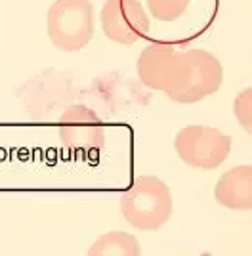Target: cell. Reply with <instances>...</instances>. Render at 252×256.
<instances>
[{
    "instance_id": "obj_1",
    "label": "cell",
    "mask_w": 252,
    "mask_h": 256,
    "mask_svg": "<svg viewBox=\"0 0 252 256\" xmlns=\"http://www.w3.org/2000/svg\"><path fill=\"white\" fill-rule=\"evenodd\" d=\"M224 84V67L216 56L206 50L178 52L164 94L176 104H197L216 94Z\"/></svg>"
},
{
    "instance_id": "obj_10",
    "label": "cell",
    "mask_w": 252,
    "mask_h": 256,
    "mask_svg": "<svg viewBox=\"0 0 252 256\" xmlns=\"http://www.w3.org/2000/svg\"><path fill=\"white\" fill-rule=\"evenodd\" d=\"M147 10L153 20L162 23H172L180 20L189 6V0H146Z\"/></svg>"
},
{
    "instance_id": "obj_6",
    "label": "cell",
    "mask_w": 252,
    "mask_h": 256,
    "mask_svg": "<svg viewBox=\"0 0 252 256\" xmlns=\"http://www.w3.org/2000/svg\"><path fill=\"white\" fill-rule=\"evenodd\" d=\"M60 140L71 151H96L105 146L104 120L94 109L71 106L60 118Z\"/></svg>"
},
{
    "instance_id": "obj_8",
    "label": "cell",
    "mask_w": 252,
    "mask_h": 256,
    "mask_svg": "<svg viewBox=\"0 0 252 256\" xmlns=\"http://www.w3.org/2000/svg\"><path fill=\"white\" fill-rule=\"evenodd\" d=\"M214 199L230 210L252 208V166L241 164L230 168L216 182Z\"/></svg>"
},
{
    "instance_id": "obj_7",
    "label": "cell",
    "mask_w": 252,
    "mask_h": 256,
    "mask_svg": "<svg viewBox=\"0 0 252 256\" xmlns=\"http://www.w3.org/2000/svg\"><path fill=\"white\" fill-rule=\"evenodd\" d=\"M178 48L170 42H153L146 46L138 58L136 71L140 82L151 90H164L168 76L178 56Z\"/></svg>"
},
{
    "instance_id": "obj_11",
    "label": "cell",
    "mask_w": 252,
    "mask_h": 256,
    "mask_svg": "<svg viewBox=\"0 0 252 256\" xmlns=\"http://www.w3.org/2000/svg\"><path fill=\"white\" fill-rule=\"evenodd\" d=\"M233 113L244 132H252V88H244L233 102Z\"/></svg>"
},
{
    "instance_id": "obj_2",
    "label": "cell",
    "mask_w": 252,
    "mask_h": 256,
    "mask_svg": "<svg viewBox=\"0 0 252 256\" xmlns=\"http://www.w3.org/2000/svg\"><path fill=\"white\" fill-rule=\"evenodd\" d=\"M172 192L157 176H138L120 195V212L140 232L160 230L172 216Z\"/></svg>"
},
{
    "instance_id": "obj_3",
    "label": "cell",
    "mask_w": 252,
    "mask_h": 256,
    "mask_svg": "<svg viewBox=\"0 0 252 256\" xmlns=\"http://www.w3.org/2000/svg\"><path fill=\"white\" fill-rule=\"evenodd\" d=\"M46 29L50 42L62 52H78L94 36V6L90 0H56L48 16Z\"/></svg>"
},
{
    "instance_id": "obj_5",
    "label": "cell",
    "mask_w": 252,
    "mask_h": 256,
    "mask_svg": "<svg viewBox=\"0 0 252 256\" xmlns=\"http://www.w3.org/2000/svg\"><path fill=\"white\" fill-rule=\"evenodd\" d=\"M102 29L116 44H134L149 32V16L140 0H105Z\"/></svg>"
},
{
    "instance_id": "obj_9",
    "label": "cell",
    "mask_w": 252,
    "mask_h": 256,
    "mask_svg": "<svg viewBox=\"0 0 252 256\" xmlns=\"http://www.w3.org/2000/svg\"><path fill=\"white\" fill-rule=\"evenodd\" d=\"M88 256H142V245L134 235L115 230L98 237Z\"/></svg>"
},
{
    "instance_id": "obj_4",
    "label": "cell",
    "mask_w": 252,
    "mask_h": 256,
    "mask_svg": "<svg viewBox=\"0 0 252 256\" xmlns=\"http://www.w3.org/2000/svg\"><path fill=\"white\" fill-rule=\"evenodd\" d=\"M174 150L188 166L214 170L230 157L231 138L218 128L191 124L176 134Z\"/></svg>"
}]
</instances>
